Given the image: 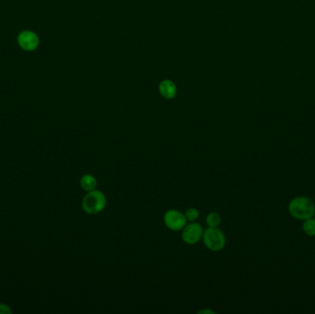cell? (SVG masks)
<instances>
[{
	"instance_id": "cell-8",
	"label": "cell",
	"mask_w": 315,
	"mask_h": 314,
	"mask_svg": "<svg viewBox=\"0 0 315 314\" xmlns=\"http://www.w3.org/2000/svg\"><path fill=\"white\" fill-rule=\"evenodd\" d=\"M97 179L90 173L82 176L80 179V187L87 193L95 190L97 188Z\"/></svg>"
},
{
	"instance_id": "cell-10",
	"label": "cell",
	"mask_w": 315,
	"mask_h": 314,
	"mask_svg": "<svg viewBox=\"0 0 315 314\" xmlns=\"http://www.w3.org/2000/svg\"><path fill=\"white\" fill-rule=\"evenodd\" d=\"M206 222L209 228H218L221 223V218L218 213L212 212L206 216Z\"/></svg>"
},
{
	"instance_id": "cell-4",
	"label": "cell",
	"mask_w": 315,
	"mask_h": 314,
	"mask_svg": "<svg viewBox=\"0 0 315 314\" xmlns=\"http://www.w3.org/2000/svg\"><path fill=\"white\" fill-rule=\"evenodd\" d=\"M164 224L170 230L180 231L187 223V220L184 216V213L177 210L170 209L164 214Z\"/></svg>"
},
{
	"instance_id": "cell-2",
	"label": "cell",
	"mask_w": 315,
	"mask_h": 314,
	"mask_svg": "<svg viewBox=\"0 0 315 314\" xmlns=\"http://www.w3.org/2000/svg\"><path fill=\"white\" fill-rule=\"evenodd\" d=\"M107 205V198L106 195L99 190H93L91 192H88L85 196L82 199V209L87 214L90 215H96L106 207Z\"/></svg>"
},
{
	"instance_id": "cell-5",
	"label": "cell",
	"mask_w": 315,
	"mask_h": 314,
	"mask_svg": "<svg viewBox=\"0 0 315 314\" xmlns=\"http://www.w3.org/2000/svg\"><path fill=\"white\" fill-rule=\"evenodd\" d=\"M204 230L200 224L191 222L182 230V239L189 245H194L200 242L203 238Z\"/></svg>"
},
{
	"instance_id": "cell-9",
	"label": "cell",
	"mask_w": 315,
	"mask_h": 314,
	"mask_svg": "<svg viewBox=\"0 0 315 314\" xmlns=\"http://www.w3.org/2000/svg\"><path fill=\"white\" fill-rule=\"evenodd\" d=\"M303 232L309 237L315 236V218H311L303 220Z\"/></svg>"
},
{
	"instance_id": "cell-7",
	"label": "cell",
	"mask_w": 315,
	"mask_h": 314,
	"mask_svg": "<svg viewBox=\"0 0 315 314\" xmlns=\"http://www.w3.org/2000/svg\"><path fill=\"white\" fill-rule=\"evenodd\" d=\"M159 92L165 99H173L176 95V87L170 80H164L159 85Z\"/></svg>"
},
{
	"instance_id": "cell-11",
	"label": "cell",
	"mask_w": 315,
	"mask_h": 314,
	"mask_svg": "<svg viewBox=\"0 0 315 314\" xmlns=\"http://www.w3.org/2000/svg\"><path fill=\"white\" fill-rule=\"evenodd\" d=\"M184 216L189 222H195L199 218V211L194 207H190L184 212Z\"/></svg>"
},
{
	"instance_id": "cell-6",
	"label": "cell",
	"mask_w": 315,
	"mask_h": 314,
	"mask_svg": "<svg viewBox=\"0 0 315 314\" xmlns=\"http://www.w3.org/2000/svg\"><path fill=\"white\" fill-rule=\"evenodd\" d=\"M18 42L20 46L25 50H33L38 44V39L34 33L25 31L18 37Z\"/></svg>"
},
{
	"instance_id": "cell-1",
	"label": "cell",
	"mask_w": 315,
	"mask_h": 314,
	"mask_svg": "<svg viewBox=\"0 0 315 314\" xmlns=\"http://www.w3.org/2000/svg\"><path fill=\"white\" fill-rule=\"evenodd\" d=\"M289 212L295 219L303 221L305 219L314 218L315 205L314 202L308 197L297 196L290 202Z\"/></svg>"
},
{
	"instance_id": "cell-12",
	"label": "cell",
	"mask_w": 315,
	"mask_h": 314,
	"mask_svg": "<svg viewBox=\"0 0 315 314\" xmlns=\"http://www.w3.org/2000/svg\"><path fill=\"white\" fill-rule=\"evenodd\" d=\"M12 311L8 305L5 303H0V314H11Z\"/></svg>"
},
{
	"instance_id": "cell-3",
	"label": "cell",
	"mask_w": 315,
	"mask_h": 314,
	"mask_svg": "<svg viewBox=\"0 0 315 314\" xmlns=\"http://www.w3.org/2000/svg\"><path fill=\"white\" fill-rule=\"evenodd\" d=\"M202 240L205 246L211 252H219L226 246V236L218 228L206 229Z\"/></svg>"
}]
</instances>
